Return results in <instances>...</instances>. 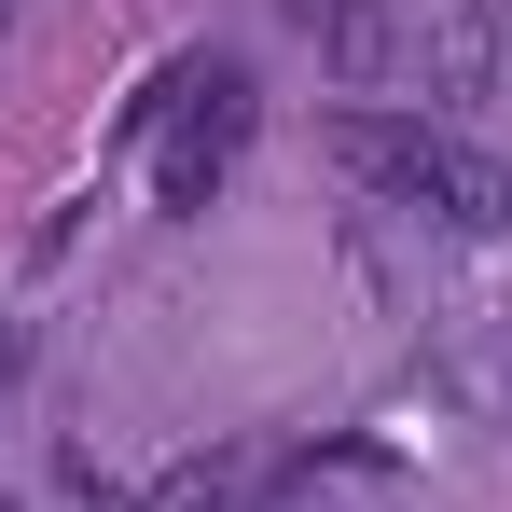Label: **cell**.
Masks as SVG:
<instances>
[{
    "mask_svg": "<svg viewBox=\"0 0 512 512\" xmlns=\"http://www.w3.org/2000/svg\"><path fill=\"white\" fill-rule=\"evenodd\" d=\"M250 153V70L236 56H194V97H180V125H167V153H153V208L167 222H194L208 194H222V167Z\"/></svg>",
    "mask_w": 512,
    "mask_h": 512,
    "instance_id": "1",
    "label": "cell"
},
{
    "mask_svg": "<svg viewBox=\"0 0 512 512\" xmlns=\"http://www.w3.org/2000/svg\"><path fill=\"white\" fill-rule=\"evenodd\" d=\"M443 153H457V139H443L429 111H333V167L374 180V194H402V208L443 194Z\"/></svg>",
    "mask_w": 512,
    "mask_h": 512,
    "instance_id": "2",
    "label": "cell"
},
{
    "mask_svg": "<svg viewBox=\"0 0 512 512\" xmlns=\"http://www.w3.org/2000/svg\"><path fill=\"white\" fill-rule=\"evenodd\" d=\"M499 56H512V0H443L429 14V111H471V97H499Z\"/></svg>",
    "mask_w": 512,
    "mask_h": 512,
    "instance_id": "3",
    "label": "cell"
},
{
    "mask_svg": "<svg viewBox=\"0 0 512 512\" xmlns=\"http://www.w3.org/2000/svg\"><path fill=\"white\" fill-rule=\"evenodd\" d=\"M291 14L319 28L333 84H388V70H402V14H388V0H291Z\"/></svg>",
    "mask_w": 512,
    "mask_h": 512,
    "instance_id": "4",
    "label": "cell"
},
{
    "mask_svg": "<svg viewBox=\"0 0 512 512\" xmlns=\"http://www.w3.org/2000/svg\"><path fill=\"white\" fill-rule=\"evenodd\" d=\"M429 222H457V236H499V222H512V167L457 139V153H443V194H429Z\"/></svg>",
    "mask_w": 512,
    "mask_h": 512,
    "instance_id": "5",
    "label": "cell"
},
{
    "mask_svg": "<svg viewBox=\"0 0 512 512\" xmlns=\"http://www.w3.org/2000/svg\"><path fill=\"white\" fill-rule=\"evenodd\" d=\"M250 499H263V457H194L153 512H250Z\"/></svg>",
    "mask_w": 512,
    "mask_h": 512,
    "instance_id": "6",
    "label": "cell"
},
{
    "mask_svg": "<svg viewBox=\"0 0 512 512\" xmlns=\"http://www.w3.org/2000/svg\"><path fill=\"white\" fill-rule=\"evenodd\" d=\"M56 512H139V499H125V485H111V471H97L84 443H70V457H56Z\"/></svg>",
    "mask_w": 512,
    "mask_h": 512,
    "instance_id": "7",
    "label": "cell"
},
{
    "mask_svg": "<svg viewBox=\"0 0 512 512\" xmlns=\"http://www.w3.org/2000/svg\"><path fill=\"white\" fill-rule=\"evenodd\" d=\"M0 388H14V319H0Z\"/></svg>",
    "mask_w": 512,
    "mask_h": 512,
    "instance_id": "8",
    "label": "cell"
},
{
    "mask_svg": "<svg viewBox=\"0 0 512 512\" xmlns=\"http://www.w3.org/2000/svg\"><path fill=\"white\" fill-rule=\"evenodd\" d=\"M0 512H14V499H0Z\"/></svg>",
    "mask_w": 512,
    "mask_h": 512,
    "instance_id": "9",
    "label": "cell"
}]
</instances>
